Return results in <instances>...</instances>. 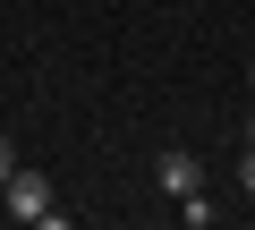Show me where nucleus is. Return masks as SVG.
<instances>
[{
	"mask_svg": "<svg viewBox=\"0 0 255 230\" xmlns=\"http://www.w3.org/2000/svg\"><path fill=\"white\" fill-rule=\"evenodd\" d=\"M9 171H17V145H9V137H0V179H9Z\"/></svg>",
	"mask_w": 255,
	"mask_h": 230,
	"instance_id": "5",
	"label": "nucleus"
},
{
	"mask_svg": "<svg viewBox=\"0 0 255 230\" xmlns=\"http://www.w3.org/2000/svg\"><path fill=\"white\" fill-rule=\"evenodd\" d=\"M247 85H255V60H247Z\"/></svg>",
	"mask_w": 255,
	"mask_h": 230,
	"instance_id": "6",
	"label": "nucleus"
},
{
	"mask_svg": "<svg viewBox=\"0 0 255 230\" xmlns=\"http://www.w3.org/2000/svg\"><path fill=\"white\" fill-rule=\"evenodd\" d=\"M0 205H9V222H26V230H60L68 222L51 205V171H34V162H17L9 179H0Z\"/></svg>",
	"mask_w": 255,
	"mask_h": 230,
	"instance_id": "1",
	"label": "nucleus"
},
{
	"mask_svg": "<svg viewBox=\"0 0 255 230\" xmlns=\"http://www.w3.org/2000/svg\"><path fill=\"white\" fill-rule=\"evenodd\" d=\"M247 137H255V120H247Z\"/></svg>",
	"mask_w": 255,
	"mask_h": 230,
	"instance_id": "7",
	"label": "nucleus"
},
{
	"mask_svg": "<svg viewBox=\"0 0 255 230\" xmlns=\"http://www.w3.org/2000/svg\"><path fill=\"white\" fill-rule=\"evenodd\" d=\"M238 188L255 196V137H247V154H238Z\"/></svg>",
	"mask_w": 255,
	"mask_h": 230,
	"instance_id": "4",
	"label": "nucleus"
},
{
	"mask_svg": "<svg viewBox=\"0 0 255 230\" xmlns=\"http://www.w3.org/2000/svg\"><path fill=\"white\" fill-rule=\"evenodd\" d=\"M179 222H187V230H213V222H221V205L196 188V196H179Z\"/></svg>",
	"mask_w": 255,
	"mask_h": 230,
	"instance_id": "3",
	"label": "nucleus"
},
{
	"mask_svg": "<svg viewBox=\"0 0 255 230\" xmlns=\"http://www.w3.org/2000/svg\"><path fill=\"white\" fill-rule=\"evenodd\" d=\"M153 188H162L170 205H179V196H196V188H204V154H196V145H170V154H153Z\"/></svg>",
	"mask_w": 255,
	"mask_h": 230,
	"instance_id": "2",
	"label": "nucleus"
}]
</instances>
